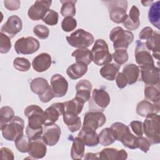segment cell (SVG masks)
I'll return each mask as SVG.
<instances>
[{"label":"cell","instance_id":"obj_30","mask_svg":"<svg viewBox=\"0 0 160 160\" xmlns=\"http://www.w3.org/2000/svg\"><path fill=\"white\" fill-rule=\"evenodd\" d=\"M159 33L157 31H154L153 34L145 42L147 48L152 52V56L158 61L159 59Z\"/></svg>","mask_w":160,"mask_h":160},{"label":"cell","instance_id":"obj_32","mask_svg":"<svg viewBox=\"0 0 160 160\" xmlns=\"http://www.w3.org/2000/svg\"><path fill=\"white\" fill-rule=\"evenodd\" d=\"M71 56L75 58L77 62L84 63L86 65H89L92 61V52L88 48L78 49L72 52Z\"/></svg>","mask_w":160,"mask_h":160},{"label":"cell","instance_id":"obj_12","mask_svg":"<svg viewBox=\"0 0 160 160\" xmlns=\"http://www.w3.org/2000/svg\"><path fill=\"white\" fill-rule=\"evenodd\" d=\"M136 63L139 66L154 64L153 58L151 51L147 48L145 42L141 41H136V46L134 51Z\"/></svg>","mask_w":160,"mask_h":160},{"label":"cell","instance_id":"obj_28","mask_svg":"<svg viewBox=\"0 0 160 160\" xmlns=\"http://www.w3.org/2000/svg\"><path fill=\"white\" fill-rule=\"evenodd\" d=\"M122 72L126 77L128 84L131 85L138 81L139 78L140 69L139 66L134 64H128L123 68Z\"/></svg>","mask_w":160,"mask_h":160},{"label":"cell","instance_id":"obj_3","mask_svg":"<svg viewBox=\"0 0 160 160\" xmlns=\"http://www.w3.org/2000/svg\"><path fill=\"white\" fill-rule=\"evenodd\" d=\"M106 4L110 19L117 24L123 23L127 19L128 1L124 0L106 1Z\"/></svg>","mask_w":160,"mask_h":160},{"label":"cell","instance_id":"obj_13","mask_svg":"<svg viewBox=\"0 0 160 160\" xmlns=\"http://www.w3.org/2000/svg\"><path fill=\"white\" fill-rule=\"evenodd\" d=\"M51 1H36L29 8L28 17L32 21L42 19L51 5Z\"/></svg>","mask_w":160,"mask_h":160},{"label":"cell","instance_id":"obj_23","mask_svg":"<svg viewBox=\"0 0 160 160\" xmlns=\"http://www.w3.org/2000/svg\"><path fill=\"white\" fill-rule=\"evenodd\" d=\"M46 144L40 139L31 141L28 152L32 159H41L46 156Z\"/></svg>","mask_w":160,"mask_h":160},{"label":"cell","instance_id":"obj_44","mask_svg":"<svg viewBox=\"0 0 160 160\" xmlns=\"http://www.w3.org/2000/svg\"><path fill=\"white\" fill-rule=\"evenodd\" d=\"M11 48V38L6 34L0 33V52L1 54L8 53Z\"/></svg>","mask_w":160,"mask_h":160},{"label":"cell","instance_id":"obj_18","mask_svg":"<svg viewBox=\"0 0 160 160\" xmlns=\"http://www.w3.org/2000/svg\"><path fill=\"white\" fill-rule=\"evenodd\" d=\"M68 82L60 74H55L51 78V87L56 98L64 96L68 90Z\"/></svg>","mask_w":160,"mask_h":160},{"label":"cell","instance_id":"obj_41","mask_svg":"<svg viewBox=\"0 0 160 160\" xmlns=\"http://www.w3.org/2000/svg\"><path fill=\"white\" fill-rule=\"evenodd\" d=\"M112 58L115 61L116 64L119 65L124 64L126 63L129 58L128 51L126 49H117L112 54Z\"/></svg>","mask_w":160,"mask_h":160},{"label":"cell","instance_id":"obj_47","mask_svg":"<svg viewBox=\"0 0 160 160\" xmlns=\"http://www.w3.org/2000/svg\"><path fill=\"white\" fill-rule=\"evenodd\" d=\"M131 130L137 137H141L143 135L142 122L139 121H132L129 124Z\"/></svg>","mask_w":160,"mask_h":160},{"label":"cell","instance_id":"obj_27","mask_svg":"<svg viewBox=\"0 0 160 160\" xmlns=\"http://www.w3.org/2000/svg\"><path fill=\"white\" fill-rule=\"evenodd\" d=\"M88 71V65L77 62L70 65L66 70L68 77L71 79H78L82 78Z\"/></svg>","mask_w":160,"mask_h":160},{"label":"cell","instance_id":"obj_53","mask_svg":"<svg viewBox=\"0 0 160 160\" xmlns=\"http://www.w3.org/2000/svg\"><path fill=\"white\" fill-rule=\"evenodd\" d=\"M153 32H154V31L149 26L145 27L140 31L139 34V38L140 39L147 40L153 34Z\"/></svg>","mask_w":160,"mask_h":160},{"label":"cell","instance_id":"obj_21","mask_svg":"<svg viewBox=\"0 0 160 160\" xmlns=\"http://www.w3.org/2000/svg\"><path fill=\"white\" fill-rule=\"evenodd\" d=\"M52 60L51 56L46 52H42L36 56L32 62L34 71L42 72L48 70L51 66Z\"/></svg>","mask_w":160,"mask_h":160},{"label":"cell","instance_id":"obj_22","mask_svg":"<svg viewBox=\"0 0 160 160\" xmlns=\"http://www.w3.org/2000/svg\"><path fill=\"white\" fill-rule=\"evenodd\" d=\"M160 110V103H152L148 100H142L136 106V112L141 117H146L152 113L158 114Z\"/></svg>","mask_w":160,"mask_h":160},{"label":"cell","instance_id":"obj_7","mask_svg":"<svg viewBox=\"0 0 160 160\" xmlns=\"http://www.w3.org/2000/svg\"><path fill=\"white\" fill-rule=\"evenodd\" d=\"M24 114L28 119L26 128L31 129H43L44 111L40 106L36 104L29 105L25 108Z\"/></svg>","mask_w":160,"mask_h":160},{"label":"cell","instance_id":"obj_17","mask_svg":"<svg viewBox=\"0 0 160 160\" xmlns=\"http://www.w3.org/2000/svg\"><path fill=\"white\" fill-rule=\"evenodd\" d=\"M22 22L21 18L16 15H12L9 17L7 21L2 25L1 32L8 35L10 38H12L22 30Z\"/></svg>","mask_w":160,"mask_h":160},{"label":"cell","instance_id":"obj_10","mask_svg":"<svg viewBox=\"0 0 160 160\" xmlns=\"http://www.w3.org/2000/svg\"><path fill=\"white\" fill-rule=\"evenodd\" d=\"M40 43L38 39L32 37H22L14 44V49L18 54H31L38 51Z\"/></svg>","mask_w":160,"mask_h":160},{"label":"cell","instance_id":"obj_5","mask_svg":"<svg viewBox=\"0 0 160 160\" xmlns=\"http://www.w3.org/2000/svg\"><path fill=\"white\" fill-rule=\"evenodd\" d=\"M109 39L113 42V48L117 49H127L134 40V34L132 32L124 30L121 27L114 28L110 32Z\"/></svg>","mask_w":160,"mask_h":160},{"label":"cell","instance_id":"obj_50","mask_svg":"<svg viewBox=\"0 0 160 160\" xmlns=\"http://www.w3.org/2000/svg\"><path fill=\"white\" fill-rule=\"evenodd\" d=\"M4 7L9 11H16L18 10L21 6V2L19 1H8L6 0L4 1Z\"/></svg>","mask_w":160,"mask_h":160},{"label":"cell","instance_id":"obj_20","mask_svg":"<svg viewBox=\"0 0 160 160\" xmlns=\"http://www.w3.org/2000/svg\"><path fill=\"white\" fill-rule=\"evenodd\" d=\"M99 159L124 160L128 158V152L123 149H118L113 148H104L98 152Z\"/></svg>","mask_w":160,"mask_h":160},{"label":"cell","instance_id":"obj_52","mask_svg":"<svg viewBox=\"0 0 160 160\" xmlns=\"http://www.w3.org/2000/svg\"><path fill=\"white\" fill-rule=\"evenodd\" d=\"M1 151V156L2 159H8V160H13L14 159L13 152L6 147H2L0 149Z\"/></svg>","mask_w":160,"mask_h":160},{"label":"cell","instance_id":"obj_33","mask_svg":"<svg viewBox=\"0 0 160 160\" xmlns=\"http://www.w3.org/2000/svg\"><path fill=\"white\" fill-rule=\"evenodd\" d=\"M149 22L156 28L159 29L160 26V1L153 2L148 11Z\"/></svg>","mask_w":160,"mask_h":160},{"label":"cell","instance_id":"obj_14","mask_svg":"<svg viewBox=\"0 0 160 160\" xmlns=\"http://www.w3.org/2000/svg\"><path fill=\"white\" fill-rule=\"evenodd\" d=\"M106 122L105 114L101 112L89 111L84 116L82 127H86L94 130L102 127Z\"/></svg>","mask_w":160,"mask_h":160},{"label":"cell","instance_id":"obj_9","mask_svg":"<svg viewBox=\"0 0 160 160\" xmlns=\"http://www.w3.org/2000/svg\"><path fill=\"white\" fill-rule=\"evenodd\" d=\"M68 44L74 48L81 49L87 48L92 44L94 41L93 35L83 29H78L66 36Z\"/></svg>","mask_w":160,"mask_h":160},{"label":"cell","instance_id":"obj_37","mask_svg":"<svg viewBox=\"0 0 160 160\" xmlns=\"http://www.w3.org/2000/svg\"><path fill=\"white\" fill-rule=\"evenodd\" d=\"M60 2L62 4L61 14L63 17H73L76 14V11L75 4L77 1L61 0Z\"/></svg>","mask_w":160,"mask_h":160},{"label":"cell","instance_id":"obj_4","mask_svg":"<svg viewBox=\"0 0 160 160\" xmlns=\"http://www.w3.org/2000/svg\"><path fill=\"white\" fill-rule=\"evenodd\" d=\"M92 61L97 66H103L112 61V54H110L107 42L102 39H98L91 49Z\"/></svg>","mask_w":160,"mask_h":160},{"label":"cell","instance_id":"obj_39","mask_svg":"<svg viewBox=\"0 0 160 160\" xmlns=\"http://www.w3.org/2000/svg\"><path fill=\"white\" fill-rule=\"evenodd\" d=\"M31 140L24 134L18 137L14 141V144L17 150L22 153L28 152Z\"/></svg>","mask_w":160,"mask_h":160},{"label":"cell","instance_id":"obj_24","mask_svg":"<svg viewBox=\"0 0 160 160\" xmlns=\"http://www.w3.org/2000/svg\"><path fill=\"white\" fill-rule=\"evenodd\" d=\"M76 96L81 99L84 102L88 101L91 97L92 84L87 79H81L76 84Z\"/></svg>","mask_w":160,"mask_h":160},{"label":"cell","instance_id":"obj_45","mask_svg":"<svg viewBox=\"0 0 160 160\" xmlns=\"http://www.w3.org/2000/svg\"><path fill=\"white\" fill-rule=\"evenodd\" d=\"M58 13L53 9H49L42 20L48 25L54 26L57 24L58 22Z\"/></svg>","mask_w":160,"mask_h":160},{"label":"cell","instance_id":"obj_42","mask_svg":"<svg viewBox=\"0 0 160 160\" xmlns=\"http://www.w3.org/2000/svg\"><path fill=\"white\" fill-rule=\"evenodd\" d=\"M30 61L25 58H16L13 61L14 68L21 72L28 71L31 68Z\"/></svg>","mask_w":160,"mask_h":160},{"label":"cell","instance_id":"obj_40","mask_svg":"<svg viewBox=\"0 0 160 160\" xmlns=\"http://www.w3.org/2000/svg\"><path fill=\"white\" fill-rule=\"evenodd\" d=\"M14 117V112L10 106H3L0 110V126L2 128Z\"/></svg>","mask_w":160,"mask_h":160},{"label":"cell","instance_id":"obj_35","mask_svg":"<svg viewBox=\"0 0 160 160\" xmlns=\"http://www.w3.org/2000/svg\"><path fill=\"white\" fill-rule=\"evenodd\" d=\"M64 104V111L79 114L84 107V102L79 98L75 97L70 101H66Z\"/></svg>","mask_w":160,"mask_h":160},{"label":"cell","instance_id":"obj_38","mask_svg":"<svg viewBox=\"0 0 160 160\" xmlns=\"http://www.w3.org/2000/svg\"><path fill=\"white\" fill-rule=\"evenodd\" d=\"M99 143L103 146H108L114 143L116 140L111 128H106L99 133Z\"/></svg>","mask_w":160,"mask_h":160},{"label":"cell","instance_id":"obj_1","mask_svg":"<svg viewBox=\"0 0 160 160\" xmlns=\"http://www.w3.org/2000/svg\"><path fill=\"white\" fill-rule=\"evenodd\" d=\"M116 140L121 141L126 148L131 149L138 148V137L134 135L130 131L129 126L122 122H115L111 126Z\"/></svg>","mask_w":160,"mask_h":160},{"label":"cell","instance_id":"obj_8","mask_svg":"<svg viewBox=\"0 0 160 160\" xmlns=\"http://www.w3.org/2000/svg\"><path fill=\"white\" fill-rule=\"evenodd\" d=\"M24 122L22 118L15 116L11 121L1 128L3 138L10 141H14L19 136L24 134Z\"/></svg>","mask_w":160,"mask_h":160},{"label":"cell","instance_id":"obj_49","mask_svg":"<svg viewBox=\"0 0 160 160\" xmlns=\"http://www.w3.org/2000/svg\"><path fill=\"white\" fill-rule=\"evenodd\" d=\"M38 97L40 101L44 103H47L49 102L52 99H53L54 98V94L52 92L51 86L49 87L48 90L44 94L41 95H39Z\"/></svg>","mask_w":160,"mask_h":160},{"label":"cell","instance_id":"obj_55","mask_svg":"<svg viewBox=\"0 0 160 160\" xmlns=\"http://www.w3.org/2000/svg\"><path fill=\"white\" fill-rule=\"evenodd\" d=\"M153 1H141V3L143 4L144 6H148L149 5H151V3H152Z\"/></svg>","mask_w":160,"mask_h":160},{"label":"cell","instance_id":"obj_26","mask_svg":"<svg viewBox=\"0 0 160 160\" xmlns=\"http://www.w3.org/2000/svg\"><path fill=\"white\" fill-rule=\"evenodd\" d=\"M63 121L71 132H74L80 129L81 121L80 117L74 113L64 111L62 114Z\"/></svg>","mask_w":160,"mask_h":160},{"label":"cell","instance_id":"obj_51","mask_svg":"<svg viewBox=\"0 0 160 160\" xmlns=\"http://www.w3.org/2000/svg\"><path fill=\"white\" fill-rule=\"evenodd\" d=\"M116 82L117 86L119 89L124 88L128 83V79L125 75L122 72H119L116 78Z\"/></svg>","mask_w":160,"mask_h":160},{"label":"cell","instance_id":"obj_29","mask_svg":"<svg viewBox=\"0 0 160 160\" xmlns=\"http://www.w3.org/2000/svg\"><path fill=\"white\" fill-rule=\"evenodd\" d=\"M119 68L120 66L116 63H108L100 69L99 73L103 78L112 81L116 79Z\"/></svg>","mask_w":160,"mask_h":160},{"label":"cell","instance_id":"obj_54","mask_svg":"<svg viewBox=\"0 0 160 160\" xmlns=\"http://www.w3.org/2000/svg\"><path fill=\"white\" fill-rule=\"evenodd\" d=\"M84 159H98V153L87 152L84 157Z\"/></svg>","mask_w":160,"mask_h":160},{"label":"cell","instance_id":"obj_31","mask_svg":"<svg viewBox=\"0 0 160 160\" xmlns=\"http://www.w3.org/2000/svg\"><path fill=\"white\" fill-rule=\"evenodd\" d=\"M49 86L50 85H49L48 81L45 78L41 77L34 78L30 82L31 90L38 96L44 94Z\"/></svg>","mask_w":160,"mask_h":160},{"label":"cell","instance_id":"obj_6","mask_svg":"<svg viewBox=\"0 0 160 160\" xmlns=\"http://www.w3.org/2000/svg\"><path fill=\"white\" fill-rule=\"evenodd\" d=\"M110 96L104 89H94L89 100V111L103 112L110 102Z\"/></svg>","mask_w":160,"mask_h":160},{"label":"cell","instance_id":"obj_2","mask_svg":"<svg viewBox=\"0 0 160 160\" xmlns=\"http://www.w3.org/2000/svg\"><path fill=\"white\" fill-rule=\"evenodd\" d=\"M142 123L143 132L151 144L160 142V119L156 113L148 114Z\"/></svg>","mask_w":160,"mask_h":160},{"label":"cell","instance_id":"obj_11","mask_svg":"<svg viewBox=\"0 0 160 160\" xmlns=\"http://www.w3.org/2000/svg\"><path fill=\"white\" fill-rule=\"evenodd\" d=\"M141 69V80L146 85L159 84V68L154 64L139 66Z\"/></svg>","mask_w":160,"mask_h":160},{"label":"cell","instance_id":"obj_34","mask_svg":"<svg viewBox=\"0 0 160 160\" xmlns=\"http://www.w3.org/2000/svg\"><path fill=\"white\" fill-rule=\"evenodd\" d=\"M85 145L82 141L76 137L73 139L71 148V156L72 159H81L84 156Z\"/></svg>","mask_w":160,"mask_h":160},{"label":"cell","instance_id":"obj_19","mask_svg":"<svg viewBox=\"0 0 160 160\" xmlns=\"http://www.w3.org/2000/svg\"><path fill=\"white\" fill-rule=\"evenodd\" d=\"M78 137L85 146L88 147H94L99 143L98 133L95 130L89 128L82 127V129L78 134Z\"/></svg>","mask_w":160,"mask_h":160},{"label":"cell","instance_id":"obj_36","mask_svg":"<svg viewBox=\"0 0 160 160\" xmlns=\"http://www.w3.org/2000/svg\"><path fill=\"white\" fill-rule=\"evenodd\" d=\"M159 85H146L144 94L146 100L152 103H159L160 91Z\"/></svg>","mask_w":160,"mask_h":160},{"label":"cell","instance_id":"obj_48","mask_svg":"<svg viewBox=\"0 0 160 160\" xmlns=\"http://www.w3.org/2000/svg\"><path fill=\"white\" fill-rule=\"evenodd\" d=\"M138 139H139L138 148H139L142 151H143L145 153L148 152L151 144L149 141L146 138H144L142 136L138 137Z\"/></svg>","mask_w":160,"mask_h":160},{"label":"cell","instance_id":"obj_43","mask_svg":"<svg viewBox=\"0 0 160 160\" xmlns=\"http://www.w3.org/2000/svg\"><path fill=\"white\" fill-rule=\"evenodd\" d=\"M77 27V21L73 17H66L61 22L62 29L67 32H71Z\"/></svg>","mask_w":160,"mask_h":160},{"label":"cell","instance_id":"obj_16","mask_svg":"<svg viewBox=\"0 0 160 160\" xmlns=\"http://www.w3.org/2000/svg\"><path fill=\"white\" fill-rule=\"evenodd\" d=\"M64 112V102H55L52 104L44 111V126L51 125L55 123L61 115Z\"/></svg>","mask_w":160,"mask_h":160},{"label":"cell","instance_id":"obj_25","mask_svg":"<svg viewBox=\"0 0 160 160\" xmlns=\"http://www.w3.org/2000/svg\"><path fill=\"white\" fill-rule=\"evenodd\" d=\"M139 10L136 6H132L130 9L127 19L123 22L125 28L130 31L137 29L140 25L139 20Z\"/></svg>","mask_w":160,"mask_h":160},{"label":"cell","instance_id":"obj_15","mask_svg":"<svg viewBox=\"0 0 160 160\" xmlns=\"http://www.w3.org/2000/svg\"><path fill=\"white\" fill-rule=\"evenodd\" d=\"M61 134V130L60 127L54 123L51 125L44 126L41 139L46 145L53 146L58 142Z\"/></svg>","mask_w":160,"mask_h":160},{"label":"cell","instance_id":"obj_46","mask_svg":"<svg viewBox=\"0 0 160 160\" xmlns=\"http://www.w3.org/2000/svg\"><path fill=\"white\" fill-rule=\"evenodd\" d=\"M34 34L40 39H45L49 35V28L42 24H38L33 28Z\"/></svg>","mask_w":160,"mask_h":160}]
</instances>
